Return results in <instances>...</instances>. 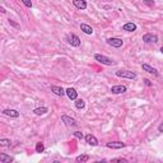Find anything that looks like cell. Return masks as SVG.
I'll return each instance as SVG.
<instances>
[{"label":"cell","instance_id":"1","mask_svg":"<svg viewBox=\"0 0 163 163\" xmlns=\"http://www.w3.org/2000/svg\"><path fill=\"white\" fill-rule=\"evenodd\" d=\"M94 60L96 61H98V62H101L102 65H107V66H111V65H113V60L112 59H110L108 56H105V55H101V54H96L94 55Z\"/></svg>","mask_w":163,"mask_h":163},{"label":"cell","instance_id":"2","mask_svg":"<svg viewBox=\"0 0 163 163\" xmlns=\"http://www.w3.org/2000/svg\"><path fill=\"white\" fill-rule=\"evenodd\" d=\"M66 40H68V42L72 46H74V47H79L80 46V38L76 36V34H74V33H69V34H66Z\"/></svg>","mask_w":163,"mask_h":163},{"label":"cell","instance_id":"3","mask_svg":"<svg viewBox=\"0 0 163 163\" xmlns=\"http://www.w3.org/2000/svg\"><path fill=\"white\" fill-rule=\"evenodd\" d=\"M116 76H119V78H127V79H135L136 74L134 72H130V70H119V72H116Z\"/></svg>","mask_w":163,"mask_h":163},{"label":"cell","instance_id":"4","mask_svg":"<svg viewBox=\"0 0 163 163\" xmlns=\"http://www.w3.org/2000/svg\"><path fill=\"white\" fill-rule=\"evenodd\" d=\"M107 44L112 47L119 48V47H121L124 45V41L121 38H117V37H111V38H107Z\"/></svg>","mask_w":163,"mask_h":163},{"label":"cell","instance_id":"5","mask_svg":"<svg viewBox=\"0 0 163 163\" xmlns=\"http://www.w3.org/2000/svg\"><path fill=\"white\" fill-rule=\"evenodd\" d=\"M143 41L145 42V44H157L158 36L157 34H153V33H147L143 36Z\"/></svg>","mask_w":163,"mask_h":163},{"label":"cell","instance_id":"6","mask_svg":"<svg viewBox=\"0 0 163 163\" xmlns=\"http://www.w3.org/2000/svg\"><path fill=\"white\" fill-rule=\"evenodd\" d=\"M61 120H62V122L65 124L66 126H69V127H75V126H78L76 120H74V119H72V117H69V116H66V115H62V116H61Z\"/></svg>","mask_w":163,"mask_h":163},{"label":"cell","instance_id":"7","mask_svg":"<svg viewBox=\"0 0 163 163\" xmlns=\"http://www.w3.org/2000/svg\"><path fill=\"white\" fill-rule=\"evenodd\" d=\"M106 147L110 148V149H121V148H125L126 144L122 143V141H111V143H107Z\"/></svg>","mask_w":163,"mask_h":163},{"label":"cell","instance_id":"8","mask_svg":"<svg viewBox=\"0 0 163 163\" xmlns=\"http://www.w3.org/2000/svg\"><path fill=\"white\" fill-rule=\"evenodd\" d=\"M126 89L127 88L125 86H113L111 88V93L112 94H121V93H125Z\"/></svg>","mask_w":163,"mask_h":163},{"label":"cell","instance_id":"9","mask_svg":"<svg viewBox=\"0 0 163 163\" xmlns=\"http://www.w3.org/2000/svg\"><path fill=\"white\" fill-rule=\"evenodd\" d=\"M73 4H74L75 8L80 9V10L87 9V2L86 0H73Z\"/></svg>","mask_w":163,"mask_h":163},{"label":"cell","instance_id":"10","mask_svg":"<svg viewBox=\"0 0 163 163\" xmlns=\"http://www.w3.org/2000/svg\"><path fill=\"white\" fill-rule=\"evenodd\" d=\"M86 141H87L89 145H92V147L98 145V139L94 135H92V134H88V135H86Z\"/></svg>","mask_w":163,"mask_h":163},{"label":"cell","instance_id":"11","mask_svg":"<svg viewBox=\"0 0 163 163\" xmlns=\"http://www.w3.org/2000/svg\"><path fill=\"white\" fill-rule=\"evenodd\" d=\"M65 92H66V96L69 97V100L75 101L76 98H78V92H76L74 88H68Z\"/></svg>","mask_w":163,"mask_h":163},{"label":"cell","instance_id":"12","mask_svg":"<svg viewBox=\"0 0 163 163\" xmlns=\"http://www.w3.org/2000/svg\"><path fill=\"white\" fill-rule=\"evenodd\" d=\"M51 92H52L54 94L60 96V97H62L64 94H66V92L61 87H58V86H51Z\"/></svg>","mask_w":163,"mask_h":163},{"label":"cell","instance_id":"13","mask_svg":"<svg viewBox=\"0 0 163 163\" xmlns=\"http://www.w3.org/2000/svg\"><path fill=\"white\" fill-rule=\"evenodd\" d=\"M141 68H143V70H145L147 73L154 74V75H158V72H157V70H155L153 66H151L149 64H143V65H141Z\"/></svg>","mask_w":163,"mask_h":163},{"label":"cell","instance_id":"14","mask_svg":"<svg viewBox=\"0 0 163 163\" xmlns=\"http://www.w3.org/2000/svg\"><path fill=\"white\" fill-rule=\"evenodd\" d=\"M3 115L17 119V117H19V112H18L17 110H4V111H3Z\"/></svg>","mask_w":163,"mask_h":163},{"label":"cell","instance_id":"15","mask_svg":"<svg viewBox=\"0 0 163 163\" xmlns=\"http://www.w3.org/2000/svg\"><path fill=\"white\" fill-rule=\"evenodd\" d=\"M122 30H124V31H127V32H134V31L136 30V24H134V23H131V22L125 23L124 27H122Z\"/></svg>","mask_w":163,"mask_h":163},{"label":"cell","instance_id":"16","mask_svg":"<svg viewBox=\"0 0 163 163\" xmlns=\"http://www.w3.org/2000/svg\"><path fill=\"white\" fill-rule=\"evenodd\" d=\"M80 30L86 34H92V33H93V28H92L90 26H88V24H86V23L80 24Z\"/></svg>","mask_w":163,"mask_h":163},{"label":"cell","instance_id":"17","mask_svg":"<svg viewBox=\"0 0 163 163\" xmlns=\"http://www.w3.org/2000/svg\"><path fill=\"white\" fill-rule=\"evenodd\" d=\"M13 162V158L10 155H6V154H0V163H10Z\"/></svg>","mask_w":163,"mask_h":163},{"label":"cell","instance_id":"18","mask_svg":"<svg viewBox=\"0 0 163 163\" xmlns=\"http://www.w3.org/2000/svg\"><path fill=\"white\" fill-rule=\"evenodd\" d=\"M46 112H48V108L47 107H38V108H34L33 110V113L34 115H45Z\"/></svg>","mask_w":163,"mask_h":163},{"label":"cell","instance_id":"19","mask_svg":"<svg viewBox=\"0 0 163 163\" xmlns=\"http://www.w3.org/2000/svg\"><path fill=\"white\" fill-rule=\"evenodd\" d=\"M75 161H76L78 163L88 162V161H89V155H87V154H80V155H78V157L75 158Z\"/></svg>","mask_w":163,"mask_h":163},{"label":"cell","instance_id":"20","mask_svg":"<svg viewBox=\"0 0 163 163\" xmlns=\"http://www.w3.org/2000/svg\"><path fill=\"white\" fill-rule=\"evenodd\" d=\"M75 107L78 110H83L84 107H86V102H84V100H82V98H80V100H78V98H76V100H75Z\"/></svg>","mask_w":163,"mask_h":163},{"label":"cell","instance_id":"21","mask_svg":"<svg viewBox=\"0 0 163 163\" xmlns=\"http://www.w3.org/2000/svg\"><path fill=\"white\" fill-rule=\"evenodd\" d=\"M44 151H45L44 144H42V143H37V144H36V152H37V153H42Z\"/></svg>","mask_w":163,"mask_h":163},{"label":"cell","instance_id":"22","mask_svg":"<svg viewBox=\"0 0 163 163\" xmlns=\"http://www.w3.org/2000/svg\"><path fill=\"white\" fill-rule=\"evenodd\" d=\"M0 145L2 147H9L10 145V140L9 139H2L0 140Z\"/></svg>","mask_w":163,"mask_h":163},{"label":"cell","instance_id":"23","mask_svg":"<svg viewBox=\"0 0 163 163\" xmlns=\"http://www.w3.org/2000/svg\"><path fill=\"white\" fill-rule=\"evenodd\" d=\"M23 2V4L27 6V8H32V2L31 0H22Z\"/></svg>","mask_w":163,"mask_h":163},{"label":"cell","instance_id":"24","mask_svg":"<svg viewBox=\"0 0 163 163\" xmlns=\"http://www.w3.org/2000/svg\"><path fill=\"white\" fill-rule=\"evenodd\" d=\"M74 134V136L75 138H78V139H83V134L80 133V131H75V133H73Z\"/></svg>","mask_w":163,"mask_h":163},{"label":"cell","instance_id":"25","mask_svg":"<svg viewBox=\"0 0 163 163\" xmlns=\"http://www.w3.org/2000/svg\"><path fill=\"white\" fill-rule=\"evenodd\" d=\"M112 162H127V159H124V158H113L112 159Z\"/></svg>","mask_w":163,"mask_h":163},{"label":"cell","instance_id":"26","mask_svg":"<svg viewBox=\"0 0 163 163\" xmlns=\"http://www.w3.org/2000/svg\"><path fill=\"white\" fill-rule=\"evenodd\" d=\"M147 5H149V6H153L154 5V2H148V0H145V2H144Z\"/></svg>","mask_w":163,"mask_h":163},{"label":"cell","instance_id":"27","mask_svg":"<svg viewBox=\"0 0 163 163\" xmlns=\"http://www.w3.org/2000/svg\"><path fill=\"white\" fill-rule=\"evenodd\" d=\"M158 131H161V133L163 131V124H161V125L158 126Z\"/></svg>","mask_w":163,"mask_h":163},{"label":"cell","instance_id":"28","mask_svg":"<svg viewBox=\"0 0 163 163\" xmlns=\"http://www.w3.org/2000/svg\"><path fill=\"white\" fill-rule=\"evenodd\" d=\"M144 82H145V84H147V86H151V82H149V80H148V79H145Z\"/></svg>","mask_w":163,"mask_h":163},{"label":"cell","instance_id":"29","mask_svg":"<svg viewBox=\"0 0 163 163\" xmlns=\"http://www.w3.org/2000/svg\"><path fill=\"white\" fill-rule=\"evenodd\" d=\"M161 52H162V54H163V46H162V47H161Z\"/></svg>","mask_w":163,"mask_h":163}]
</instances>
